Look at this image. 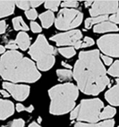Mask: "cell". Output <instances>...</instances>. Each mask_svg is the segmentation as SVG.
Here are the masks:
<instances>
[{"label":"cell","instance_id":"obj_2","mask_svg":"<svg viewBox=\"0 0 119 127\" xmlns=\"http://www.w3.org/2000/svg\"><path fill=\"white\" fill-rule=\"evenodd\" d=\"M0 75L12 83H34L41 77L32 60L16 50H10L0 58Z\"/></svg>","mask_w":119,"mask_h":127},{"label":"cell","instance_id":"obj_1","mask_svg":"<svg viewBox=\"0 0 119 127\" xmlns=\"http://www.w3.org/2000/svg\"><path fill=\"white\" fill-rule=\"evenodd\" d=\"M100 57L98 50L82 51L75 63L73 77L78 88L84 94L96 95L110 83Z\"/></svg>","mask_w":119,"mask_h":127},{"label":"cell","instance_id":"obj_38","mask_svg":"<svg viewBox=\"0 0 119 127\" xmlns=\"http://www.w3.org/2000/svg\"><path fill=\"white\" fill-rule=\"evenodd\" d=\"M43 3H45V2L42 1H30V5H31V7H32V9L39 7Z\"/></svg>","mask_w":119,"mask_h":127},{"label":"cell","instance_id":"obj_9","mask_svg":"<svg viewBox=\"0 0 119 127\" xmlns=\"http://www.w3.org/2000/svg\"><path fill=\"white\" fill-rule=\"evenodd\" d=\"M83 34L80 30H70L66 32L60 33L54 35L50 40L55 42L58 46L72 45L75 46L80 41Z\"/></svg>","mask_w":119,"mask_h":127},{"label":"cell","instance_id":"obj_27","mask_svg":"<svg viewBox=\"0 0 119 127\" xmlns=\"http://www.w3.org/2000/svg\"><path fill=\"white\" fill-rule=\"evenodd\" d=\"M25 15L29 20H34L37 17V12L34 9H30L25 12Z\"/></svg>","mask_w":119,"mask_h":127},{"label":"cell","instance_id":"obj_34","mask_svg":"<svg viewBox=\"0 0 119 127\" xmlns=\"http://www.w3.org/2000/svg\"><path fill=\"white\" fill-rule=\"evenodd\" d=\"M100 58H102V60H103L104 63L106 64V65H111L112 64L113 59L111 57L107 56V55H101Z\"/></svg>","mask_w":119,"mask_h":127},{"label":"cell","instance_id":"obj_8","mask_svg":"<svg viewBox=\"0 0 119 127\" xmlns=\"http://www.w3.org/2000/svg\"><path fill=\"white\" fill-rule=\"evenodd\" d=\"M118 1H95L90 7L89 12L93 17L108 16L110 14H115L119 9Z\"/></svg>","mask_w":119,"mask_h":127},{"label":"cell","instance_id":"obj_35","mask_svg":"<svg viewBox=\"0 0 119 127\" xmlns=\"http://www.w3.org/2000/svg\"><path fill=\"white\" fill-rule=\"evenodd\" d=\"M74 127H96L95 124H86L82 122H78L75 124Z\"/></svg>","mask_w":119,"mask_h":127},{"label":"cell","instance_id":"obj_30","mask_svg":"<svg viewBox=\"0 0 119 127\" xmlns=\"http://www.w3.org/2000/svg\"><path fill=\"white\" fill-rule=\"evenodd\" d=\"M115 122L113 120H107L99 124H96V127H114Z\"/></svg>","mask_w":119,"mask_h":127},{"label":"cell","instance_id":"obj_5","mask_svg":"<svg viewBox=\"0 0 119 127\" xmlns=\"http://www.w3.org/2000/svg\"><path fill=\"white\" fill-rule=\"evenodd\" d=\"M103 103L99 98L83 100L79 105L78 121H87L90 124L97 123L100 119Z\"/></svg>","mask_w":119,"mask_h":127},{"label":"cell","instance_id":"obj_7","mask_svg":"<svg viewBox=\"0 0 119 127\" xmlns=\"http://www.w3.org/2000/svg\"><path fill=\"white\" fill-rule=\"evenodd\" d=\"M98 46L107 56L119 58V34H109L100 37Z\"/></svg>","mask_w":119,"mask_h":127},{"label":"cell","instance_id":"obj_28","mask_svg":"<svg viewBox=\"0 0 119 127\" xmlns=\"http://www.w3.org/2000/svg\"><path fill=\"white\" fill-rule=\"evenodd\" d=\"M95 42L92 38L89 37H86L82 41V43H81V48L83 47H90V46H92L94 45Z\"/></svg>","mask_w":119,"mask_h":127},{"label":"cell","instance_id":"obj_20","mask_svg":"<svg viewBox=\"0 0 119 127\" xmlns=\"http://www.w3.org/2000/svg\"><path fill=\"white\" fill-rule=\"evenodd\" d=\"M116 113V110L112 106H108L104 108L103 111L100 113V119H109L113 117Z\"/></svg>","mask_w":119,"mask_h":127},{"label":"cell","instance_id":"obj_36","mask_svg":"<svg viewBox=\"0 0 119 127\" xmlns=\"http://www.w3.org/2000/svg\"><path fill=\"white\" fill-rule=\"evenodd\" d=\"M5 47H7V48H9V49H11L12 50H16L17 48L19 47L18 45H17L15 40L14 41H10V42H9L7 45H6Z\"/></svg>","mask_w":119,"mask_h":127},{"label":"cell","instance_id":"obj_31","mask_svg":"<svg viewBox=\"0 0 119 127\" xmlns=\"http://www.w3.org/2000/svg\"><path fill=\"white\" fill-rule=\"evenodd\" d=\"M30 28H31L32 31L33 32H34V33H38V32H40L42 31L41 27L35 22H31V23H30Z\"/></svg>","mask_w":119,"mask_h":127},{"label":"cell","instance_id":"obj_29","mask_svg":"<svg viewBox=\"0 0 119 127\" xmlns=\"http://www.w3.org/2000/svg\"><path fill=\"white\" fill-rule=\"evenodd\" d=\"M16 109H17V111H18V112H21V111H26L27 112H29V113H31V112H32L34 110V107L33 106H30L29 107H25L22 104H21V103H18V104H17V106H16Z\"/></svg>","mask_w":119,"mask_h":127},{"label":"cell","instance_id":"obj_24","mask_svg":"<svg viewBox=\"0 0 119 127\" xmlns=\"http://www.w3.org/2000/svg\"><path fill=\"white\" fill-rule=\"evenodd\" d=\"M25 127V121L22 119H14L12 121L7 124L6 126L2 127Z\"/></svg>","mask_w":119,"mask_h":127},{"label":"cell","instance_id":"obj_23","mask_svg":"<svg viewBox=\"0 0 119 127\" xmlns=\"http://www.w3.org/2000/svg\"><path fill=\"white\" fill-rule=\"evenodd\" d=\"M108 73L113 77H119V60H116L110 67Z\"/></svg>","mask_w":119,"mask_h":127},{"label":"cell","instance_id":"obj_37","mask_svg":"<svg viewBox=\"0 0 119 127\" xmlns=\"http://www.w3.org/2000/svg\"><path fill=\"white\" fill-rule=\"evenodd\" d=\"M7 28V24L4 20H1L0 21V34L5 32Z\"/></svg>","mask_w":119,"mask_h":127},{"label":"cell","instance_id":"obj_43","mask_svg":"<svg viewBox=\"0 0 119 127\" xmlns=\"http://www.w3.org/2000/svg\"><path fill=\"white\" fill-rule=\"evenodd\" d=\"M4 53H5V47L2 45H0V55L4 54Z\"/></svg>","mask_w":119,"mask_h":127},{"label":"cell","instance_id":"obj_26","mask_svg":"<svg viewBox=\"0 0 119 127\" xmlns=\"http://www.w3.org/2000/svg\"><path fill=\"white\" fill-rule=\"evenodd\" d=\"M61 6L64 8H67V7H78L79 6V2L77 1H65L61 3Z\"/></svg>","mask_w":119,"mask_h":127},{"label":"cell","instance_id":"obj_11","mask_svg":"<svg viewBox=\"0 0 119 127\" xmlns=\"http://www.w3.org/2000/svg\"><path fill=\"white\" fill-rule=\"evenodd\" d=\"M106 100L112 106H119V79L116 80V84L106 91Z\"/></svg>","mask_w":119,"mask_h":127},{"label":"cell","instance_id":"obj_39","mask_svg":"<svg viewBox=\"0 0 119 127\" xmlns=\"http://www.w3.org/2000/svg\"><path fill=\"white\" fill-rule=\"evenodd\" d=\"M0 94H1L3 95V97H4V98H7V97L9 96V94L6 90H0Z\"/></svg>","mask_w":119,"mask_h":127},{"label":"cell","instance_id":"obj_14","mask_svg":"<svg viewBox=\"0 0 119 127\" xmlns=\"http://www.w3.org/2000/svg\"><path fill=\"white\" fill-rule=\"evenodd\" d=\"M15 8V1H0V18L12 14Z\"/></svg>","mask_w":119,"mask_h":127},{"label":"cell","instance_id":"obj_10","mask_svg":"<svg viewBox=\"0 0 119 127\" xmlns=\"http://www.w3.org/2000/svg\"><path fill=\"white\" fill-rule=\"evenodd\" d=\"M4 88L9 94H10L14 98L17 100H25L29 96L30 88L26 85H17L12 83L4 82L2 83Z\"/></svg>","mask_w":119,"mask_h":127},{"label":"cell","instance_id":"obj_22","mask_svg":"<svg viewBox=\"0 0 119 127\" xmlns=\"http://www.w3.org/2000/svg\"><path fill=\"white\" fill-rule=\"evenodd\" d=\"M60 4H61L60 1H47L45 2V7L50 9V11L56 12L58 11Z\"/></svg>","mask_w":119,"mask_h":127},{"label":"cell","instance_id":"obj_6","mask_svg":"<svg viewBox=\"0 0 119 127\" xmlns=\"http://www.w3.org/2000/svg\"><path fill=\"white\" fill-rule=\"evenodd\" d=\"M83 15L78 10L63 8L59 12L55 21L56 28L67 30L78 27L83 21Z\"/></svg>","mask_w":119,"mask_h":127},{"label":"cell","instance_id":"obj_16","mask_svg":"<svg viewBox=\"0 0 119 127\" xmlns=\"http://www.w3.org/2000/svg\"><path fill=\"white\" fill-rule=\"evenodd\" d=\"M40 21L42 22V27L44 28H49L53 25L55 20V15L52 11H47L42 13L39 16Z\"/></svg>","mask_w":119,"mask_h":127},{"label":"cell","instance_id":"obj_44","mask_svg":"<svg viewBox=\"0 0 119 127\" xmlns=\"http://www.w3.org/2000/svg\"><path fill=\"white\" fill-rule=\"evenodd\" d=\"M37 121H38V122H39V123H40V122H41V121H42V119H41L40 117H39V118H38V119H37Z\"/></svg>","mask_w":119,"mask_h":127},{"label":"cell","instance_id":"obj_18","mask_svg":"<svg viewBox=\"0 0 119 127\" xmlns=\"http://www.w3.org/2000/svg\"><path fill=\"white\" fill-rule=\"evenodd\" d=\"M12 24H13L14 28L15 30H24L27 31L29 30V27L27 25L23 20L22 17H16L12 20Z\"/></svg>","mask_w":119,"mask_h":127},{"label":"cell","instance_id":"obj_15","mask_svg":"<svg viewBox=\"0 0 119 127\" xmlns=\"http://www.w3.org/2000/svg\"><path fill=\"white\" fill-rule=\"evenodd\" d=\"M15 42L22 50H26L30 47V38L26 32H21L17 34Z\"/></svg>","mask_w":119,"mask_h":127},{"label":"cell","instance_id":"obj_17","mask_svg":"<svg viewBox=\"0 0 119 127\" xmlns=\"http://www.w3.org/2000/svg\"><path fill=\"white\" fill-rule=\"evenodd\" d=\"M109 19L108 16H99L92 18H88L85 21V27L86 29H90L93 25L100 24L103 22H105Z\"/></svg>","mask_w":119,"mask_h":127},{"label":"cell","instance_id":"obj_32","mask_svg":"<svg viewBox=\"0 0 119 127\" xmlns=\"http://www.w3.org/2000/svg\"><path fill=\"white\" fill-rule=\"evenodd\" d=\"M109 20L110 22H111L113 23H116V24H119V7L117 10V12L115 14H112L110 17H109Z\"/></svg>","mask_w":119,"mask_h":127},{"label":"cell","instance_id":"obj_4","mask_svg":"<svg viewBox=\"0 0 119 127\" xmlns=\"http://www.w3.org/2000/svg\"><path fill=\"white\" fill-rule=\"evenodd\" d=\"M55 49L48 43L45 37L40 34L30 48L29 54L36 61L39 70L47 71L52 68L55 64Z\"/></svg>","mask_w":119,"mask_h":127},{"label":"cell","instance_id":"obj_33","mask_svg":"<svg viewBox=\"0 0 119 127\" xmlns=\"http://www.w3.org/2000/svg\"><path fill=\"white\" fill-rule=\"evenodd\" d=\"M79 114V106H78L76 108H75L70 113V119L74 120L75 119H78Z\"/></svg>","mask_w":119,"mask_h":127},{"label":"cell","instance_id":"obj_21","mask_svg":"<svg viewBox=\"0 0 119 127\" xmlns=\"http://www.w3.org/2000/svg\"><path fill=\"white\" fill-rule=\"evenodd\" d=\"M58 52L61 54L62 56H64L66 58H70L73 57L76 52L74 47H62L58 49Z\"/></svg>","mask_w":119,"mask_h":127},{"label":"cell","instance_id":"obj_19","mask_svg":"<svg viewBox=\"0 0 119 127\" xmlns=\"http://www.w3.org/2000/svg\"><path fill=\"white\" fill-rule=\"evenodd\" d=\"M58 79L60 81L70 80L73 76V72L68 69H58L56 72Z\"/></svg>","mask_w":119,"mask_h":127},{"label":"cell","instance_id":"obj_41","mask_svg":"<svg viewBox=\"0 0 119 127\" xmlns=\"http://www.w3.org/2000/svg\"><path fill=\"white\" fill-rule=\"evenodd\" d=\"M93 4V1H85V6H86V7H91Z\"/></svg>","mask_w":119,"mask_h":127},{"label":"cell","instance_id":"obj_12","mask_svg":"<svg viewBox=\"0 0 119 127\" xmlns=\"http://www.w3.org/2000/svg\"><path fill=\"white\" fill-rule=\"evenodd\" d=\"M14 112L13 103L10 100L0 99V120H5Z\"/></svg>","mask_w":119,"mask_h":127},{"label":"cell","instance_id":"obj_45","mask_svg":"<svg viewBox=\"0 0 119 127\" xmlns=\"http://www.w3.org/2000/svg\"></svg>","mask_w":119,"mask_h":127},{"label":"cell","instance_id":"obj_40","mask_svg":"<svg viewBox=\"0 0 119 127\" xmlns=\"http://www.w3.org/2000/svg\"><path fill=\"white\" fill-rule=\"evenodd\" d=\"M61 64H62V65H63L64 67H65L67 68V69H68V70H70V69H72L73 68V67L71 66V65H70L69 64H67V63H66L65 62H62L61 63Z\"/></svg>","mask_w":119,"mask_h":127},{"label":"cell","instance_id":"obj_25","mask_svg":"<svg viewBox=\"0 0 119 127\" xmlns=\"http://www.w3.org/2000/svg\"><path fill=\"white\" fill-rule=\"evenodd\" d=\"M15 5H17L20 9L26 11L29 10L31 7L30 1H15Z\"/></svg>","mask_w":119,"mask_h":127},{"label":"cell","instance_id":"obj_13","mask_svg":"<svg viewBox=\"0 0 119 127\" xmlns=\"http://www.w3.org/2000/svg\"><path fill=\"white\" fill-rule=\"evenodd\" d=\"M117 25L111 22L105 21L96 25L93 28V32L96 33H103L108 32H116L119 30Z\"/></svg>","mask_w":119,"mask_h":127},{"label":"cell","instance_id":"obj_42","mask_svg":"<svg viewBox=\"0 0 119 127\" xmlns=\"http://www.w3.org/2000/svg\"><path fill=\"white\" fill-rule=\"evenodd\" d=\"M29 127H41L39 125V124H37V123H35V122H32V123H31L30 125H29Z\"/></svg>","mask_w":119,"mask_h":127},{"label":"cell","instance_id":"obj_3","mask_svg":"<svg viewBox=\"0 0 119 127\" xmlns=\"http://www.w3.org/2000/svg\"><path fill=\"white\" fill-rule=\"evenodd\" d=\"M50 112L53 115H62L72 111L79 95L78 88L70 83L59 84L51 88Z\"/></svg>","mask_w":119,"mask_h":127}]
</instances>
